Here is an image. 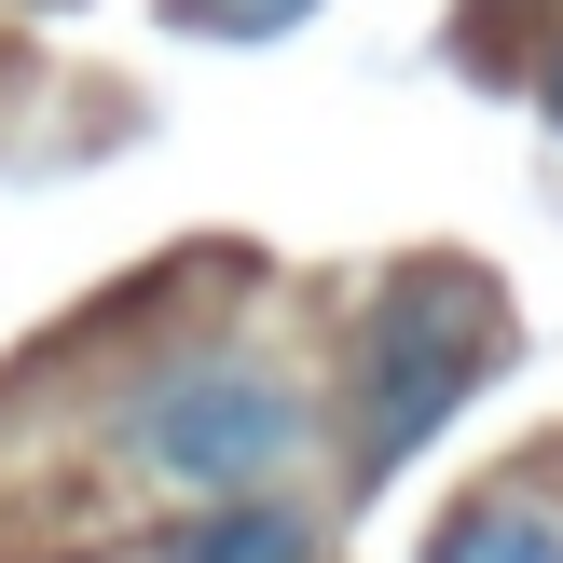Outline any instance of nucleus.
I'll list each match as a JSON object with an SVG mask.
<instances>
[{
	"label": "nucleus",
	"instance_id": "f257e3e1",
	"mask_svg": "<svg viewBox=\"0 0 563 563\" xmlns=\"http://www.w3.org/2000/svg\"><path fill=\"white\" fill-rule=\"evenodd\" d=\"M495 344H509V302H495L467 262H412L399 289L372 302V330H357V454L372 467L427 454V440L467 412V385L495 372Z\"/></svg>",
	"mask_w": 563,
	"mask_h": 563
},
{
	"label": "nucleus",
	"instance_id": "39448f33",
	"mask_svg": "<svg viewBox=\"0 0 563 563\" xmlns=\"http://www.w3.org/2000/svg\"><path fill=\"white\" fill-rule=\"evenodd\" d=\"M179 14H192V27H289L302 0H179Z\"/></svg>",
	"mask_w": 563,
	"mask_h": 563
},
{
	"label": "nucleus",
	"instance_id": "20e7f679",
	"mask_svg": "<svg viewBox=\"0 0 563 563\" xmlns=\"http://www.w3.org/2000/svg\"><path fill=\"white\" fill-rule=\"evenodd\" d=\"M427 563H563V522H537V509H454L427 537Z\"/></svg>",
	"mask_w": 563,
	"mask_h": 563
},
{
	"label": "nucleus",
	"instance_id": "423d86ee",
	"mask_svg": "<svg viewBox=\"0 0 563 563\" xmlns=\"http://www.w3.org/2000/svg\"><path fill=\"white\" fill-rule=\"evenodd\" d=\"M537 110H550V124H563V55H550V82H537Z\"/></svg>",
	"mask_w": 563,
	"mask_h": 563
},
{
	"label": "nucleus",
	"instance_id": "7ed1b4c3",
	"mask_svg": "<svg viewBox=\"0 0 563 563\" xmlns=\"http://www.w3.org/2000/svg\"><path fill=\"white\" fill-rule=\"evenodd\" d=\"M179 563H317V522H302L289 495H220L179 537Z\"/></svg>",
	"mask_w": 563,
	"mask_h": 563
},
{
	"label": "nucleus",
	"instance_id": "f03ea898",
	"mask_svg": "<svg viewBox=\"0 0 563 563\" xmlns=\"http://www.w3.org/2000/svg\"><path fill=\"white\" fill-rule=\"evenodd\" d=\"M124 440H137V467H165V482H192V495H247V482H275V467L317 440V412H302V385L262 372V357H207V372H165L152 399L124 412Z\"/></svg>",
	"mask_w": 563,
	"mask_h": 563
}]
</instances>
